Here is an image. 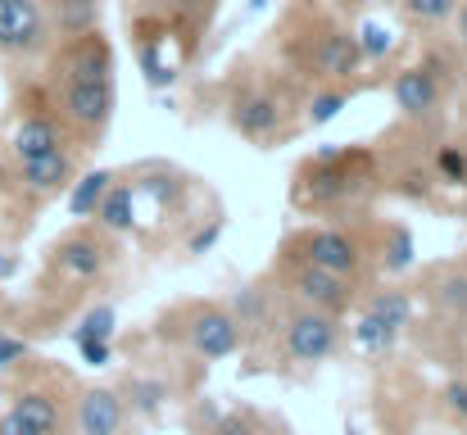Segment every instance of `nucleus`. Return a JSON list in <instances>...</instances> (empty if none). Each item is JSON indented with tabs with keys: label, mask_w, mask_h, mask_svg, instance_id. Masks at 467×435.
<instances>
[{
	"label": "nucleus",
	"mask_w": 467,
	"mask_h": 435,
	"mask_svg": "<svg viewBox=\"0 0 467 435\" xmlns=\"http://www.w3.org/2000/svg\"><path fill=\"white\" fill-rule=\"evenodd\" d=\"M114 177H119V172H109V168L78 172V177H73V186H68V213H73V218H91V213H96V204L105 200V191L114 186Z\"/></svg>",
	"instance_id": "18"
},
{
	"label": "nucleus",
	"mask_w": 467,
	"mask_h": 435,
	"mask_svg": "<svg viewBox=\"0 0 467 435\" xmlns=\"http://www.w3.org/2000/svg\"><path fill=\"white\" fill-rule=\"evenodd\" d=\"M395 340H400V331H390L386 322H377L372 313H363L358 317V326H354V345L358 349H368V354H390L395 349Z\"/></svg>",
	"instance_id": "24"
},
{
	"label": "nucleus",
	"mask_w": 467,
	"mask_h": 435,
	"mask_svg": "<svg viewBox=\"0 0 467 435\" xmlns=\"http://www.w3.org/2000/svg\"><path fill=\"white\" fill-rule=\"evenodd\" d=\"M413 232L404 227V223H390L386 227V236H381V264H386V273H409L413 268Z\"/></svg>",
	"instance_id": "21"
},
{
	"label": "nucleus",
	"mask_w": 467,
	"mask_h": 435,
	"mask_svg": "<svg viewBox=\"0 0 467 435\" xmlns=\"http://www.w3.org/2000/svg\"><path fill=\"white\" fill-rule=\"evenodd\" d=\"M345 105H349V87H313L309 105H305V123L309 128H327Z\"/></svg>",
	"instance_id": "22"
},
{
	"label": "nucleus",
	"mask_w": 467,
	"mask_h": 435,
	"mask_svg": "<svg viewBox=\"0 0 467 435\" xmlns=\"http://www.w3.org/2000/svg\"><path fill=\"white\" fill-rule=\"evenodd\" d=\"M78 349H82V363H91V368H109V358H114L109 340H78Z\"/></svg>",
	"instance_id": "30"
},
{
	"label": "nucleus",
	"mask_w": 467,
	"mask_h": 435,
	"mask_svg": "<svg viewBox=\"0 0 467 435\" xmlns=\"http://www.w3.org/2000/svg\"><path fill=\"white\" fill-rule=\"evenodd\" d=\"M296 259L354 282L363 273V241L345 227H309V232L296 236Z\"/></svg>",
	"instance_id": "6"
},
{
	"label": "nucleus",
	"mask_w": 467,
	"mask_h": 435,
	"mask_svg": "<svg viewBox=\"0 0 467 435\" xmlns=\"http://www.w3.org/2000/svg\"><path fill=\"white\" fill-rule=\"evenodd\" d=\"M182 336H186V345H191V354L195 358H204V363H223V358H232L236 349H241V326H236V317L223 308V304H195V308H186V326H182Z\"/></svg>",
	"instance_id": "9"
},
{
	"label": "nucleus",
	"mask_w": 467,
	"mask_h": 435,
	"mask_svg": "<svg viewBox=\"0 0 467 435\" xmlns=\"http://www.w3.org/2000/svg\"><path fill=\"white\" fill-rule=\"evenodd\" d=\"M363 46H358V32L349 27H336V23H322L317 36L305 41L300 50V68L313 78V87H345L363 73Z\"/></svg>",
	"instance_id": "4"
},
{
	"label": "nucleus",
	"mask_w": 467,
	"mask_h": 435,
	"mask_svg": "<svg viewBox=\"0 0 467 435\" xmlns=\"http://www.w3.org/2000/svg\"><path fill=\"white\" fill-rule=\"evenodd\" d=\"M14 177L32 200H55L78 177V145H59V150H46L36 159H23V163H14Z\"/></svg>",
	"instance_id": "11"
},
{
	"label": "nucleus",
	"mask_w": 467,
	"mask_h": 435,
	"mask_svg": "<svg viewBox=\"0 0 467 435\" xmlns=\"http://www.w3.org/2000/svg\"><path fill=\"white\" fill-rule=\"evenodd\" d=\"M291 295L305 304V308H322V313H340L354 295V282L349 277H336V273H322L305 259L291 264Z\"/></svg>",
	"instance_id": "13"
},
{
	"label": "nucleus",
	"mask_w": 467,
	"mask_h": 435,
	"mask_svg": "<svg viewBox=\"0 0 467 435\" xmlns=\"http://www.w3.org/2000/svg\"><path fill=\"white\" fill-rule=\"evenodd\" d=\"M213 435H259V431H254V422H250V418L232 413V418H223V422L213 427Z\"/></svg>",
	"instance_id": "32"
},
{
	"label": "nucleus",
	"mask_w": 467,
	"mask_h": 435,
	"mask_svg": "<svg viewBox=\"0 0 467 435\" xmlns=\"http://www.w3.org/2000/svg\"><path fill=\"white\" fill-rule=\"evenodd\" d=\"M358 46H363V59H381L395 41H390V32H381L377 23H368V27H363V36H358Z\"/></svg>",
	"instance_id": "28"
},
{
	"label": "nucleus",
	"mask_w": 467,
	"mask_h": 435,
	"mask_svg": "<svg viewBox=\"0 0 467 435\" xmlns=\"http://www.w3.org/2000/svg\"><path fill=\"white\" fill-rule=\"evenodd\" d=\"M46 100L78 150L105 141L119 105V64L100 27L59 36V46L46 50Z\"/></svg>",
	"instance_id": "1"
},
{
	"label": "nucleus",
	"mask_w": 467,
	"mask_h": 435,
	"mask_svg": "<svg viewBox=\"0 0 467 435\" xmlns=\"http://www.w3.org/2000/svg\"><path fill=\"white\" fill-rule=\"evenodd\" d=\"M227 128L236 137H245L250 145L268 150V145L286 141L296 132L291 119V96L273 82H236V91L227 96Z\"/></svg>",
	"instance_id": "3"
},
{
	"label": "nucleus",
	"mask_w": 467,
	"mask_h": 435,
	"mask_svg": "<svg viewBox=\"0 0 467 435\" xmlns=\"http://www.w3.org/2000/svg\"><path fill=\"white\" fill-rule=\"evenodd\" d=\"M268 5H273V0H245V9H250V14H254V9H268Z\"/></svg>",
	"instance_id": "36"
},
{
	"label": "nucleus",
	"mask_w": 467,
	"mask_h": 435,
	"mask_svg": "<svg viewBox=\"0 0 467 435\" xmlns=\"http://www.w3.org/2000/svg\"><path fill=\"white\" fill-rule=\"evenodd\" d=\"M390 96H395V109L413 123H427L441 114L445 105V82L431 64H413V68H400L395 82H390Z\"/></svg>",
	"instance_id": "12"
},
{
	"label": "nucleus",
	"mask_w": 467,
	"mask_h": 435,
	"mask_svg": "<svg viewBox=\"0 0 467 435\" xmlns=\"http://www.w3.org/2000/svg\"><path fill=\"white\" fill-rule=\"evenodd\" d=\"M55 46L50 18L41 0H0V59L36 64Z\"/></svg>",
	"instance_id": "5"
},
{
	"label": "nucleus",
	"mask_w": 467,
	"mask_h": 435,
	"mask_svg": "<svg viewBox=\"0 0 467 435\" xmlns=\"http://www.w3.org/2000/svg\"><path fill=\"white\" fill-rule=\"evenodd\" d=\"M114 308L109 304H96V308H87V317L78 322V331H73V340H114Z\"/></svg>",
	"instance_id": "27"
},
{
	"label": "nucleus",
	"mask_w": 467,
	"mask_h": 435,
	"mask_svg": "<svg viewBox=\"0 0 467 435\" xmlns=\"http://www.w3.org/2000/svg\"><path fill=\"white\" fill-rule=\"evenodd\" d=\"M109 259H114V245H109V236L96 227H78V232H64L55 245H50V268L59 273V277H68V282H96V277H105V268H109Z\"/></svg>",
	"instance_id": "8"
},
{
	"label": "nucleus",
	"mask_w": 467,
	"mask_h": 435,
	"mask_svg": "<svg viewBox=\"0 0 467 435\" xmlns=\"http://www.w3.org/2000/svg\"><path fill=\"white\" fill-rule=\"evenodd\" d=\"M14 413H18L36 435H59L64 431V409H59V399H55L50 390H41V386L18 390V395H14Z\"/></svg>",
	"instance_id": "16"
},
{
	"label": "nucleus",
	"mask_w": 467,
	"mask_h": 435,
	"mask_svg": "<svg viewBox=\"0 0 467 435\" xmlns=\"http://www.w3.org/2000/svg\"><path fill=\"white\" fill-rule=\"evenodd\" d=\"M59 145H73V141H68L59 114L50 109L46 91H41V96H32V100L18 109V119H14V137H9V154H14V163H23V159H36V154L59 150Z\"/></svg>",
	"instance_id": "10"
},
{
	"label": "nucleus",
	"mask_w": 467,
	"mask_h": 435,
	"mask_svg": "<svg viewBox=\"0 0 467 435\" xmlns=\"http://www.w3.org/2000/svg\"><path fill=\"white\" fill-rule=\"evenodd\" d=\"M73 427H78V435H123V427H128V404H123V395L109 390V386L82 390L78 413H73Z\"/></svg>",
	"instance_id": "14"
},
{
	"label": "nucleus",
	"mask_w": 467,
	"mask_h": 435,
	"mask_svg": "<svg viewBox=\"0 0 467 435\" xmlns=\"http://www.w3.org/2000/svg\"><path fill=\"white\" fill-rule=\"evenodd\" d=\"M454 14H459V41L467 46V0H459V9H454Z\"/></svg>",
	"instance_id": "35"
},
{
	"label": "nucleus",
	"mask_w": 467,
	"mask_h": 435,
	"mask_svg": "<svg viewBox=\"0 0 467 435\" xmlns=\"http://www.w3.org/2000/svg\"><path fill=\"white\" fill-rule=\"evenodd\" d=\"M363 313H372V317L386 322L390 331H404V326L413 322V299H409L404 290H377V295L368 299Z\"/></svg>",
	"instance_id": "20"
},
{
	"label": "nucleus",
	"mask_w": 467,
	"mask_h": 435,
	"mask_svg": "<svg viewBox=\"0 0 467 435\" xmlns=\"http://www.w3.org/2000/svg\"><path fill=\"white\" fill-rule=\"evenodd\" d=\"M27 358V340H18V336H9V331H0V372H9L14 363H23Z\"/></svg>",
	"instance_id": "29"
},
{
	"label": "nucleus",
	"mask_w": 467,
	"mask_h": 435,
	"mask_svg": "<svg viewBox=\"0 0 467 435\" xmlns=\"http://www.w3.org/2000/svg\"><path fill=\"white\" fill-rule=\"evenodd\" d=\"M41 5L55 36H78L87 27H100V9H105V0H41Z\"/></svg>",
	"instance_id": "17"
},
{
	"label": "nucleus",
	"mask_w": 467,
	"mask_h": 435,
	"mask_svg": "<svg viewBox=\"0 0 467 435\" xmlns=\"http://www.w3.org/2000/svg\"><path fill=\"white\" fill-rule=\"evenodd\" d=\"M0 435H36V431H32V427H27V422H23L14 409H9V413L0 418Z\"/></svg>",
	"instance_id": "34"
},
{
	"label": "nucleus",
	"mask_w": 467,
	"mask_h": 435,
	"mask_svg": "<svg viewBox=\"0 0 467 435\" xmlns=\"http://www.w3.org/2000/svg\"><path fill=\"white\" fill-rule=\"evenodd\" d=\"M282 345H286V358L291 363H327L331 354H336V345H340V322H336V313H322V308H296L291 317H286V326H282Z\"/></svg>",
	"instance_id": "7"
},
{
	"label": "nucleus",
	"mask_w": 467,
	"mask_h": 435,
	"mask_svg": "<svg viewBox=\"0 0 467 435\" xmlns=\"http://www.w3.org/2000/svg\"><path fill=\"white\" fill-rule=\"evenodd\" d=\"M436 177L445 186H467V145L450 141L436 150Z\"/></svg>",
	"instance_id": "25"
},
{
	"label": "nucleus",
	"mask_w": 467,
	"mask_h": 435,
	"mask_svg": "<svg viewBox=\"0 0 467 435\" xmlns=\"http://www.w3.org/2000/svg\"><path fill=\"white\" fill-rule=\"evenodd\" d=\"M431 299L450 313V317H463L467 322V273L463 268H441L431 277Z\"/></svg>",
	"instance_id": "19"
},
{
	"label": "nucleus",
	"mask_w": 467,
	"mask_h": 435,
	"mask_svg": "<svg viewBox=\"0 0 467 435\" xmlns=\"http://www.w3.org/2000/svg\"><path fill=\"white\" fill-rule=\"evenodd\" d=\"M163 399H168V386H163L159 377H132L123 404H128L137 418H155L159 409H163Z\"/></svg>",
	"instance_id": "23"
},
{
	"label": "nucleus",
	"mask_w": 467,
	"mask_h": 435,
	"mask_svg": "<svg viewBox=\"0 0 467 435\" xmlns=\"http://www.w3.org/2000/svg\"><path fill=\"white\" fill-rule=\"evenodd\" d=\"M400 5H404V14H409L413 23H422V27H441V23H450L454 9H459V0H400Z\"/></svg>",
	"instance_id": "26"
},
{
	"label": "nucleus",
	"mask_w": 467,
	"mask_h": 435,
	"mask_svg": "<svg viewBox=\"0 0 467 435\" xmlns=\"http://www.w3.org/2000/svg\"><path fill=\"white\" fill-rule=\"evenodd\" d=\"M445 404H450L459 418H467V381H450V390H445Z\"/></svg>",
	"instance_id": "33"
},
{
	"label": "nucleus",
	"mask_w": 467,
	"mask_h": 435,
	"mask_svg": "<svg viewBox=\"0 0 467 435\" xmlns=\"http://www.w3.org/2000/svg\"><path fill=\"white\" fill-rule=\"evenodd\" d=\"M96 227L105 232V236H123V232H132L137 227V191H132V181H123V177H114V186L105 191V200L96 204Z\"/></svg>",
	"instance_id": "15"
},
{
	"label": "nucleus",
	"mask_w": 467,
	"mask_h": 435,
	"mask_svg": "<svg viewBox=\"0 0 467 435\" xmlns=\"http://www.w3.org/2000/svg\"><path fill=\"white\" fill-rule=\"evenodd\" d=\"M377 181H381V172H377L372 150H363V145H322L317 154H309L296 168L291 200L305 213H327V209L358 204Z\"/></svg>",
	"instance_id": "2"
},
{
	"label": "nucleus",
	"mask_w": 467,
	"mask_h": 435,
	"mask_svg": "<svg viewBox=\"0 0 467 435\" xmlns=\"http://www.w3.org/2000/svg\"><path fill=\"white\" fill-rule=\"evenodd\" d=\"M223 236V218H213L209 227H200L191 241H186V254H204V250H213V241Z\"/></svg>",
	"instance_id": "31"
}]
</instances>
